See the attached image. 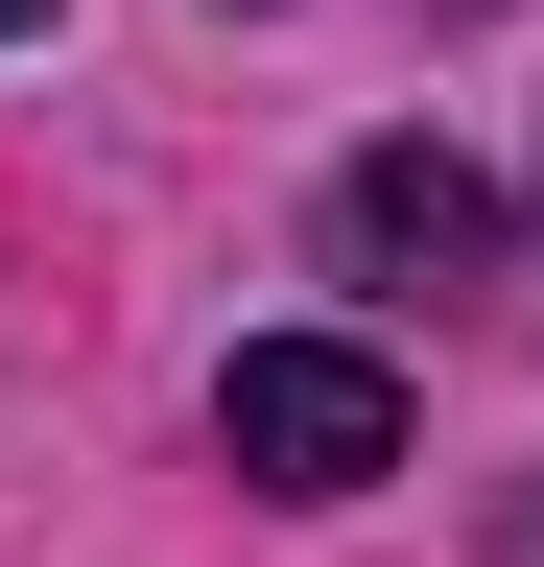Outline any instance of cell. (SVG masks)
<instances>
[{
  "label": "cell",
  "instance_id": "cell-4",
  "mask_svg": "<svg viewBox=\"0 0 544 567\" xmlns=\"http://www.w3.org/2000/svg\"><path fill=\"white\" fill-rule=\"evenodd\" d=\"M0 24H48V0H0Z\"/></svg>",
  "mask_w": 544,
  "mask_h": 567
},
{
  "label": "cell",
  "instance_id": "cell-1",
  "mask_svg": "<svg viewBox=\"0 0 544 567\" xmlns=\"http://www.w3.org/2000/svg\"><path fill=\"white\" fill-rule=\"evenodd\" d=\"M214 450H237L260 496H379V473H402V379H379L356 331H237Z\"/></svg>",
  "mask_w": 544,
  "mask_h": 567
},
{
  "label": "cell",
  "instance_id": "cell-3",
  "mask_svg": "<svg viewBox=\"0 0 544 567\" xmlns=\"http://www.w3.org/2000/svg\"><path fill=\"white\" fill-rule=\"evenodd\" d=\"M521 567H544V496H521Z\"/></svg>",
  "mask_w": 544,
  "mask_h": 567
},
{
  "label": "cell",
  "instance_id": "cell-2",
  "mask_svg": "<svg viewBox=\"0 0 544 567\" xmlns=\"http://www.w3.org/2000/svg\"><path fill=\"white\" fill-rule=\"evenodd\" d=\"M331 260L356 284H473L497 260V189H473L450 142H356V166H331Z\"/></svg>",
  "mask_w": 544,
  "mask_h": 567
}]
</instances>
